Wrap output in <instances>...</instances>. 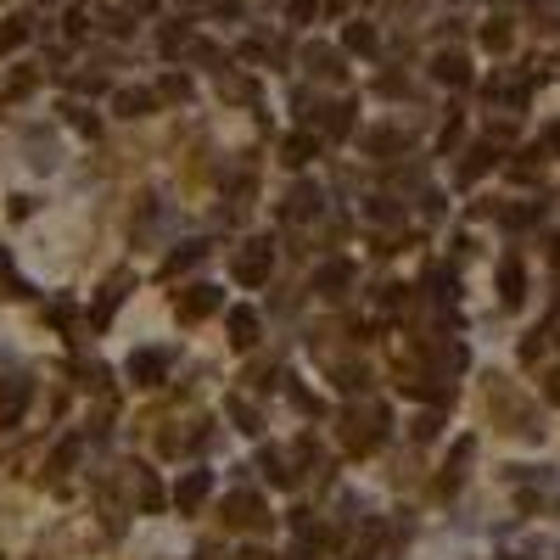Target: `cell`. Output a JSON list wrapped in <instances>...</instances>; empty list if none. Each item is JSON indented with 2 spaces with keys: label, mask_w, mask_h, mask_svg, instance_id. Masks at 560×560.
<instances>
[{
  "label": "cell",
  "mask_w": 560,
  "mask_h": 560,
  "mask_svg": "<svg viewBox=\"0 0 560 560\" xmlns=\"http://www.w3.org/2000/svg\"><path fill=\"white\" fill-rule=\"evenodd\" d=\"M314 6H320V0H292V17H297V23H308V17H314Z\"/></svg>",
  "instance_id": "13"
},
{
  "label": "cell",
  "mask_w": 560,
  "mask_h": 560,
  "mask_svg": "<svg viewBox=\"0 0 560 560\" xmlns=\"http://www.w3.org/2000/svg\"><path fill=\"white\" fill-rule=\"evenodd\" d=\"M549 398H555V404H560V376H549Z\"/></svg>",
  "instance_id": "14"
},
{
  "label": "cell",
  "mask_w": 560,
  "mask_h": 560,
  "mask_svg": "<svg viewBox=\"0 0 560 560\" xmlns=\"http://www.w3.org/2000/svg\"><path fill=\"white\" fill-rule=\"evenodd\" d=\"M342 40H348V51H370V45H376V34H370L364 23H348V34H342Z\"/></svg>",
  "instance_id": "9"
},
{
  "label": "cell",
  "mask_w": 560,
  "mask_h": 560,
  "mask_svg": "<svg viewBox=\"0 0 560 560\" xmlns=\"http://www.w3.org/2000/svg\"><path fill=\"white\" fill-rule=\"evenodd\" d=\"M163 370H168V353H157V348H146V353H135V359H129V376H135L140 387L163 381Z\"/></svg>",
  "instance_id": "2"
},
{
  "label": "cell",
  "mask_w": 560,
  "mask_h": 560,
  "mask_svg": "<svg viewBox=\"0 0 560 560\" xmlns=\"http://www.w3.org/2000/svg\"><path fill=\"white\" fill-rule=\"evenodd\" d=\"M230 331H236V348H252V342H258V320H252L247 308H236V314H230Z\"/></svg>",
  "instance_id": "5"
},
{
  "label": "cell",
  "mask_w": 560,
  "mask_h": 560,
  "mask_svg": "<svg viewBox=\"0 0 560 560\" xmlns=\"http://www.w3.org/2000/svg\"><path fill=\"white\" fill-rule=\"evenodd\" d=\"M482 40H488L493 51H504V45H510V28H504V23H488V28H482Z\"/></svg>",
  "instance_id": "11"
},
{
  "label": "cell",
  "mask_w": 560,
  "mask_h": 560,
  "mask_svg": "<svg viewBox=\"0 0 560 560\" xmlns=\"http://www.w3.org/2000/svg\"><path fill=\"white\" fill-rule=\"evenodd\" d=\"M174 499H180V510H191V504H202L208 499V471H191L180 482V493H174Z\"/></svg>",
  "instance_id": "4"
},
{
  "label": "cell",
  "mask_w": 560,
  "mask_h": 560,
  "mask_svg": "<svg viewBox=\"0 0 560 560\" xmlns=\"http://www.w3.org/2000/svg\"><path fill=\"white\" fill-rule=\"evenodd\" d=\"M308 62H314L320 73H336V56L331 51H308Z\"/></svg>",
  "instance_id": "12"
},
{
  "label": "cell",
  "mask_w": 560,
  "mask_h": 560,
  "mask_svg": "<svg viewBox=\"0 0 560 560\" xmlns=\"http://www.w3.org/2000/svg\"><path fill=\"white\" fill-rule=\"evenodd\" d=\"M308 208H320V191H314V185H297V191H292V213L303 219Z\"/></svg>",
  "instance_id": "8"
},
{
  "label": "cell",
  "mask_w": 560,
  "mask_h": 560,
  "mask_svg": "<svg viewBox=\"0 0 560 560\" xmlns=\"http://www.w3.org/2000/svg\"><path fill=\"white\" fill-rule=\"evenodd\" d=\"M269 275V241H252L247 252L236 258V280H247V286H258V280Z\"/></svg>",
  "instance_id": "1"
},
{
  "label": "cell",
  "mask_w": 560,
  "mask_h": 560,
  "mask_svg": "<svg viewBox=\"0 0 560 560\" xmlns=\"http://www.w3.org/2000/svg\"><path fill=\"white\" fill-rule=\"evenodd\" d=\"M213 308H219V286H191V297L180 303V320H202Z\"/></svg>",
  "instance_id": "3"
},
{
  "label": "cell",
  "mask_w": 560,
  "mask_h": 560,
  "mask_svg": "<svg viewBox=\"0 0 560 560\" xmlns=\"http://www.w3.org/2000/svg\"><path fill=\"white\" fill-rule=\"evenodd\" d=\"M146 107H152V96H146V90H118V112H124V118H140Z\"/></svg>",
  "instance_id": "6"
},
{
  "label": "cell",
  "mask_w": 560,
  "mask_h": 560,
  "mask_svg": "<svg viewBox=\"0 0 560 560\" xmlns=\"http://www.w3.org/2000/svg\"><path fill=\"white\" fill-rule=\"evenodd\" d=\"M504 303H521V264H504Z\"/></svg>",
  "instance_id": "10"
},
{
  "label": "cell",
  "mask_w": 560,
  "mask_h": 560,
  "mask_svg": "<svg viewBox=\"0 0 560 560\" xmlns=\"http://www.w3.org/2000/svg\"><path fill=\"white\" fill-rule=\"evenodd\" d=\"M437 79H443V84H465V56H437Z\"/></svg>",
  "instance_id": "7"
}]
</instances>
